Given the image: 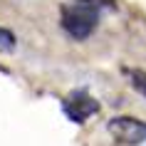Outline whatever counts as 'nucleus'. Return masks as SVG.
Listing matches in <instances>:
<instances>
[{
  "label": "nucleus",
  "instance_id": "f257e3e1",
  "mask_svg": "<svg viewBox=\"0 0 146 146\" xmlns=\"http://www.w3.org/2000/svg\"><path fill=\"white\" fill-rule=\"evenodd\" d=\"M97 23H99V10L94 5L74 3V5H64L62 8V27L74 40H87L94 32Z\"/></svg>",
  "mask_w": 146,
  "mask_h": 146
},
{
  "label": "nucleus",
  "instance_id": "f03ea898",
  "mask_svg": "<svg viewBox=\"0 0 146 146\" xmlns=\"http://www.w3.org/2000/svg\"><path fill=\"white\" fill-rule=\"evenodd\" d=\"M109 134L119 141V144H141L146 141V121L141 119H134V116H114L109 121Z\"/></svg>",
  "mask_w": 146,
  "mask_h": 146
},
{
  "label": "nucleus",
  "instance_id": "7ed1b4c3",
  "mask_svg": "<svg viewBox=\"0 0 146 146\" xmlns=\"http://www.w3.org/2000/svg\"><path fill=\"white\" fill-rule=\"evenodd\" d=\"M62 109H64V114L74 124H82L84 119H89L92 114L99 111V102H94L84 89H79V92H72L67 99L62 102Z\"/></svg>",
  "mask_w": 146,
  "mask_h": 146
},
{
  "label": "nucleus",
  "instance_id": "20e7f679",
  "mask_svg": "<svg viewBox=\"0 0 146 146\" xmlns=\"http://www.w3.org/2000/svg\"><path fill=\"white\" fill-rule=\"evenodd\" d=\"M129 77H131L134 89H136L139 94H144V97H146V72H144V69H131Z\"/></svg>",
  "mask_w": 146,
  "mask_h": 146
},
{
  "label": "nucleus",
  "instance_id": "39448f33",
  "mask_svg": "<svg viewBox=\"0 0 146 146\" xmlns=\"http://www.w3.org/2000/svg\"><path fill=\"white\" fill-rule=\"evenodd\" d=\"M13 50H15V35L0 27V52H13Z\"/></svg>",
  "mask_w": 146,
  "mask_h": 146
},
{
  "label": "nucleus",
  "instance_id": "423d86ee",
  "mask_svg": "<svg viewBox=\"0 0 146 146\" xmlns=\"http://www.w3.org/2000/svg\"><path fill=\"white\" fill-rule=\"evenodd\" d=\"M74 3H79V5H94V8H99L102 0H74ZM107 3H109V0H107Z\"/></svg>",
  "mask_w": 146,
  "mask_h": 146
}]
</instances>
